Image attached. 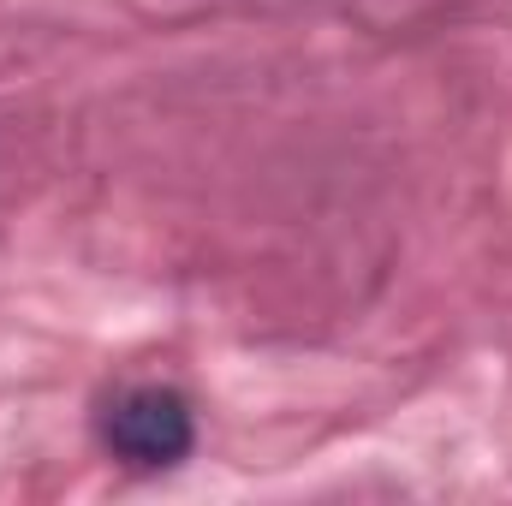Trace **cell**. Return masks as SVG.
<instances>
[{"label":"cell","mask_w":512,"mask_h":506,"mask_svg":"<svg viewBox=\"0 0 512 506\" xmlns=\"http://www.w3.org/2000/svg\"><path fill=\"white\" fill-rule=\"evenodd\" d=\"M108 447L131 465H173L191 453V405L173 387H131L108 411Z\"/></svg>","instance_id":"obj_1"}]
</instances>
